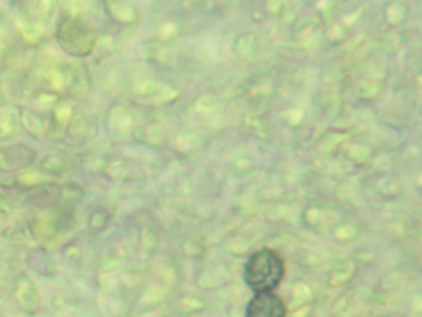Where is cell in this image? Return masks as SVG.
<instances>
[{
  "label": "cell",
  "instance_id": "cell-3",
  "mask_svg": "<svg viewBox=\"0 0 422 317\" xmlns=\"http://www.w3.org/2000/svg\"><path fill=\"white\" fill-rule=\"evenodd\" d=\"M246 317H287V306L277 293H256L249 299Z\"/></svg>",
  "mask_w": 422,
  "mask_h": 317
},
{
  "label": "cell",
  "instance_id": "cell-1",
  "mask_svg": "<svg viewBox=\"0 0 422 317\" xmlns=\"http://www.w3.org/2000/svg\"><path fill=\"white\" fill-rule=\"evenodd\" d=\"M286 276V261L282 254L273 248L254 252L242 269L246 286L256 293H274Z\"/></svg>",
  "mask_w": 422,
  "mask_h": 317
},
{
  "label": "cell",
  "instance_id": "cell-2",
  "mask_svg": "<svg viewBox=\"0 0 422 317\" xmlns=\"http://www.w3.org/2000/svg\"><path fill=\"white\" fill-rule=\"evenodd\" d=\"M58 37L63 48L74 57L89 55L96 45L94 32L79 20H68L65 25H61Z\"/></svg>",
  "mask_w": 422,
  "mask_h": 317
}]
</instances>
